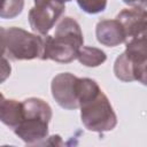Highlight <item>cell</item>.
Wrapping results in <instances>:
<instances>
[{"label":"cell","instance_id":"obj_9","mask_svg":"<svg viewBox=\"0 0 147 147\" xmlns=\"http://www.w3.org/2000/svg\"><path fill=\"white\" fill-rule=\"evenodd\" d=\"M23 115V102H20L14 99H6L5 95L1 94L0 119L5 125L14 130L22 122Z\"/></svg>","mask_w":147,"mask_h":147},{"label":"cell","instance_id":"obj_18","mask_svg":"<svg viewBox=\"0 0 147 147\" xmlns=\"http://www.w3.org/2000/svg\"><path fill=\"white\" fill-rule=\"evenodd\" d=\"M140 37H145V38H147V24H146V26H145V29H144V31H142V33H141Z\"/></svg>","mask_w":147,"mask_h":147},{"label":"cell","instance_id":"obj_6","mask_svg":"<svg viewBox=\"0 0 147 147\" xmlns=\"http://www.w3.org/2000/svg\"><path fill=\"white\" fill-rule=\"evenodd\" d=\"M78 78L70 72H62L52 79V96L61 108L67 110L79 108Z\"/></svg>","mask_w":147,"mask_h":147},{"label":"cell","instance_id":"obj_12","mask_svg":"<svg viewBox=\"0 0 147 147\" xmlns=\"http://www.w3.org/2000/svg\"><path fill=\"white\" fill-rule=\"evenodd\" d=\"M114 74L116 78H118L122 82L129 83L136 80L134 77V65L133 63L127 59L125 53L123 52L121 55H118L114 63Z\"/></svg>","mask_w":147,"mask_h":147},{"label":"cell","instance_id":"obj_8","mask_svg":"<svg viewBox=\"0 0 147 147\" xmlns=\"http://www.w3.org/2000/svg\"><path fill=\"white\" fill-rule=\"evenodd\" d=\"M98 41L107 47H115L126 41L123 25L118 20H101L95 26Z\"/></svg>","mask_w":147,"mask_h":147},{"label":"cell","instance_id":"obj_13","mask_svg":"<svg viewBox=\"0 0 147 147\" xmlns=\"http://www.w3.org/2000/svg\"><path fill=\"white\" fill-rule=\"evenodd\" d=\"M24 7V0H2L0 17L14 18L18 16Z\"/></svg>","mask_w":147,"mask_h":147},{"label":"cell","instance_id":"obj_14","mask_svg":"<svg viewBox=\"0 0 147 147\" xmlns=\"http://www.w3.org/2000/svg\"><path fill=\"white\" fill-rule=\"evenodd\" d=\"M76 2L87 14H99L107 7V0H76Z\"/></svg>","mask_w":147,"mask_h":147},{"label":"cell","instance_id":"obj_1","mask_svg":"<svg viewBox=\"0 0 147 147\" xmlns=\"http://www.w3.org/2000/svg\"><path fill=\"white\" fill-rule=\"evenodd\" d=\"M82 46H84V37L80 25L72 17L65 16L57 22L53 36H44V54L41 60L70 63L77 59Z\"/></svg>","mask_w":147,"mask_h":147},{"label":"cell","instance_id":"obj_4","mask_svg":"<svg viewBox=\"0 0 147 147\" xmlns=\"http://www.w3.org/2000/svg\"><path fill=\"white\" fill-rule=\"evenodd\" d=\"M79 108L83 125L92 132H108L117 125V116L102 90L93 98L83 102Z\"/></svg>","mask_w":147,"mask_h":147},{"label":"cell","instance_id":"obj_10","mask_svg":"<svg viewBox=\"0 0 147 147\" xmlns=\"http://www.w3.org/2000/svg\"><path fill=\"white\" fill-rule=\"evenodd\" d=\"M125 55L136 67L147 62V38L136 37L125 42Z\"/></svg>","mask_w":147,"mask_h":147},{"label":"cell","instance_id":"obj_7","mask_svg":"<svg viewBox=\"0 0 147 147\" xmlns=\"http://www.w3.org/2000/svg\"><path fill=\"white\" fill-rule=\"evenodd\" d=\"M116 20H118L123 25L127 41L132 38L141 36L147 24V9L141 7L125 8L117 14Z\"/></svg>","mask_w":147,"mask_h":147},{"label":"cell","instance_id":"obj_3","mask_svg":"<svg viewBox=\"0 0 147 147\" xmlns=\"http://www.w3.org/2000/svg\"><path fill=\"white\" fill-rule=\"evenodd\" d=\"M0 37L2 56L14 61L41 60L44 54V36L11 26L1 28Z\"/></svg>","mask_w":147,"mask_h":147},{"label":"cell","instance_id":"obj_17","mask_svg":"<svg viewBox=\"0 0 147 147\" xmlns=\"http://www.w3.org/2000/svg\"><path fill=\"white\" fill-rule=\"evenodd\" d=\"M7 67V57L2 56V77H1V82H3L6 79V77L8 75H10V68H8V70H6Z\"/></svg>","mask_w":147,"mask_h":147},{"label":"cell","instance_id":"obj_11","mask_svg":"<svg viewBox=\"0 0 147 147\" xmlns=\"http://www.w3.org/2000/svg\"><path fill=\"white\" fill-rule=\"evenodd\" d=\"M77 60L79 61L80 64L85 67L94 68L101 65L107 60V55L100 48L92 46H82L78 51Z\"/></svg>","mask_w":147,"mask_h":147},{"label":"cell","instance_id":"obj_5","mask_svg":"<svg viewBox=\"0 0 147 147\" xmlns=\"http://www.w3.org/2000/svg\"><path fill=\"white\" fill-rule=\"evenodd\" d=\"M64 11V3L56 0H47L39 5H34L29 11V23L32 31L40 36L48 34L49 30L55 25Z\"/></svg>","mask_w":147,"mask_h":147},{"label":"cell","instance_id":"obj_16","mask_svg":"<svg viewBox=\"0 0 147 147\" xmlns=\"http://www.w3.org/2000/svg\"><path fill=\"white\" fill-rule=\"evenodd\" d=\"M124 3L131 6V7H141L147 8V0H122Z\"/></svg>","mask_w":147,"mask_h":147},{"label":"cell","instance_id":"obj_2","mask_svg":"<svg viewBox=\"0 0 147 147\" xmlns=\"http://www.w3.org/2000/svg\"><path fill=\"white\" fill-rule=\"evenodd\" d=\"M23 102V119L13 131L28 145L39 144L48 137V124L53 113L51 106L39 98H28Z\"/></svg>","mask_w":147,"mask_h":147},{"label":"cell","instance_id":"obj_15","mask_svg":"<svg viewBox=\"0 0 147 147\" xmlns=\"http://www.w3.org/2000/svg\"><path fill=\"white\" fill-rule=\"evenodd\" d=\"M134 77H136V80H138L142 85L147 86V62L136 67V69H134Z\"/></svg>","mask_w":147,"mask_h":147},{"label":"cell","instance_id":"obj_19","mask_svg":"<svg viewBox=\"0 0 147 147\" xmlns=\"http://www.w3.org/2000/svg\"><path fill=\"white\" fill-rule=\"evenodd\" d=\"M56 1L62 2V3H65V2H69V1H71V0H56Z\"/></svg>","mask_w":147,"mask_h":147}]
</instances>
